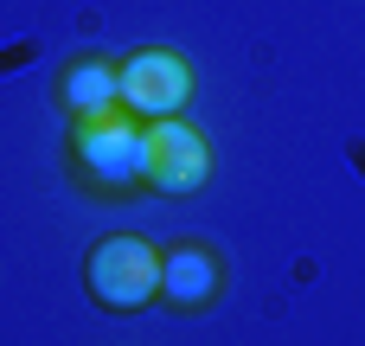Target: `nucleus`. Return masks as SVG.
Wrapping results in <instances>:
<instances>
[{
  "mask_svg": "<svg viewBox=\"0 0 365 346\" xmlns=\"http://www.w3.org/2000/svg\"><path fill=\"white\" fill-rule=\"evenodd\" d=\"M122 71V109L141 116V122H160V116H186L199 77H192V58L173 51V45H141L128 58H115Z\"/></svg>",
  "mask_w": 365,
  "mask_h": 346,
  "instance_id": "nucleus-3",
  "label": "nucleus"
},
{
  "mask_svg": "<svg viewBox=\"0 0 365 346\" xmlns=\"http://www.w3.org/2000/svg\"><path fill=\"white\" fill-rule=\"evenodd\" d=\"M212 173H218V154L186 116L148 122V193L154 199H192L212 186Z\"/></svg>",
  "mask_w": 365,
  "mask_h": 346,
  "instance_id": "nucleus-4",
  "label": "nucleus"
},
{
  "mask_svg": "<svg viewBox=\"0 0 365 346\" xmlns=\"http://www.w3.org/2000/svg\"><path fill=\"white\" fill-rule=\"evenodd\" d=\"M51 103H58V116H64V122H71V116L115 109V103H122V71H115V58H103V51H77V58L58 71Z\"/></svg>",
  "mask_w": 365,
  "mask_h": 346,
  "instance_id": "nucleus-6",
  "label": "nucleus"
},
{
  "mask_svg": "<svg viewBox=\"0 0 365 346\" xmlns=\"http://www.w3.org/2000/svg\"><path fill=\"white\" fill-rule=\"evenodd\" d=\"M225 250L218 244H205V238H173L167 250H160V302L173 308V315H205V308H218V295H225Z\"/></svg>",
  "mask_w": 365,
  "mask_h": 346,
  "instance_id": "nucleus-5",
  "label": "nucleus"
},
{
  "mask_svg": "<svg viewBox=\"0 0 365 346\" xmlns=\"http://www.w3.org/2000/svg\"><path fill=\"white\" fill-rule=\"evenodd\" d=\"M58 154H64V180L83 199H96V205L148 199V122L128 116L122 103L96 109V116H71L58 135Z\"/></svg>",
  "mask_w": 365,
  "mask_h": 346,
  "instance_id": "nucleus-1",
  "label": "nucleus"
},
{
  "mask_svg": "<svg viewBox=\"0 0 365 346\" xmlns=\"http://www.w3.org/2000/svg\"><path fill=\"white\" fill-rule=\"evenodd\" d=\"M83 289L103 315H135L148 302H160V250L148 238H96L83 257Z\"/></svg>",
  "mask_w": 365,
  "mask_h": 346,
  "instance_id": "nucleus-2",
  "label": "nucleus"
}]
</instances>
